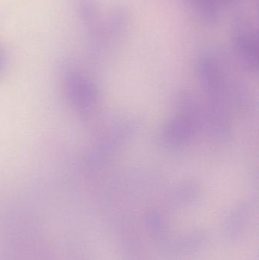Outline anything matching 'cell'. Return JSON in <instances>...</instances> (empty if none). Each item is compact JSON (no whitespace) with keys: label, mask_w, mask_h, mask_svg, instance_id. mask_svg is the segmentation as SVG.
Returning a JSON list of instances; mask_svg holds the SVG:
<instances>
[{"label":"cell","mask_w":259,"mask_h":260,"mask_svg":"<svg viewBox=\"0 0 259 260\" xmlns=\"http://www.w3.org/2000/svg\"><path fill=\"white\" fill-rule=\"evenodd\" d=\"M232 38L234 47L240 55L250 62L257 59L258 44L252 26L243 17L234 18L232 24Z\"/></svg>","instance_id":"obj_1"},{"label":"cell","mask_w":259,"mask_h":260,"mask_svg":"<svg viewBox=\"0 0 259 260\" xmlns=\"http://www.w3.org/2000/svg\"><path fill=\"white\" fill-rule=\"evenodd\" d=\"M0 61H1V53H0Z\"/></svg>","instance_id":"obj_3"},{"label":"cell","mask_w":259,"mask_h":260,"mask_svg":"<svg viewBox=\"0 0 259 260\" xmlns=\"http://www.w3.org/2000/svg\"><path fill=\"white\" fill-rule=\"evenodd\" d=\"M129 15L126 8L117 6L111 12L106 33L115 38L123 36L129 27Z\"/></svg>","instance_id":"obj_2"}]
</instances>
